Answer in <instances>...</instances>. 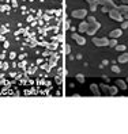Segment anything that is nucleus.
Listing matches in <instances>:
<instances>
[{"label":"nucleus","mask_w":128,"mask_h":134,"mask_svg":"<svg viewBox=\"0 0 128 134\" xmlns=\"http://www.w3.org/2000/svg\"><path fill=\"white\" fill-rule=\"evenodd\" d=\"M116 85L120 87L121 90H125L127 88V84L124 83V80H120V79H119V80H116Z\"/></svg>","instance_id":"nucleus-10"},{"label":"nucleus","mask_w":128,"mask_h":134,"mask_svg":"<svg viewBox=\"0 0 128 134\" xmlns=\"http://www.w3.org/2000/svg\"><path fill=\"white\" fill-rule=\"evenodd\" d=\"M71 16H72V18H79V19H82V18L87 16V12H86V10H75V11L71 12Z\"/></svg>","instance_id":"nucleus-4"},{"label":"nucleus","mask_w":128,"mask_h":134,"mask_svg":"<svg viewBox=\"0 0 128 134\" xmlns=\"http://www.w3.org/2000/svg\"><path fill=\"white\" fill-rule=\"evenodd\" d=\"M112 70H113L115 73H119V72H120V68H119L117 65H113V66H112Z\"/></svg>","instance_id":"nucleus-16"},{"label":"nucleus","mask_w":128,"mask_h":134,"mask_svg":"<svg viewBox=\"0 0 128 134\" xmlns=\"http://www.w3.org/2000/svg\"><path fill=\"white\" fill-rule=\"evenodd\" d=\"M125 81H128V77H127V79H125Z\"/></svg>","instance_id":"nucleus-20"},{"label":"nucleus","mask_w":128,"mask_h":134,"mask_svg":"<svg viewBox=\"0 0 128 134\" xmlns=\"http://www.w3.org/2000/svg\"><path fill=\"white\" fill-rule=\"evenodd\" d=\"M109 16L113 19V20H117V22H121L123 20V15H121V12H120L117 8H112L109 11Z\"/></svg>","instance_id":"nucleus-2"},{"label":"nucleus","mask_w":128,"mask_h":134,"mask_svg":"<svg viewBox=\"0 0 128 134\" xmlns=\"http://www.w3.org/2000/svg\"><path fill=\"white\" fill-rule=\"evenodd\" d=\"M109 93L116 95V93H117V87H110V88H109Z\"/></svg>","instance_id":"nucleus-12"},{"label":"nucleus","mask_w":128,"mask_h":134,"mask_svg":"<svg viewBox=\"0 0 128 134\" xmlns=\"http://www.w3.org/2000/svg\"><path fill=\"white\" fill-rule=\"evenodd\" d=\"M117 61L119 62H121V64H124V62H127L128 61V53H124V54H121L119 58H117Z\"/></svg>","instance_id":"nucleus-8"},{"label":"nucleus","mask_w":128,"mask_h":134,"mask_svg":"<svg viewBox=\"0 0 128 134\" xmlns=\"http://www.w3.org/2000/svg\"><path fill=\"white\" fill-rule=\"evenodd\" d=\"M87 27H89V23H87V22H82L81 25H79V29H78V30L81 31V33H86Z\"/></svg>","instance_id":"nucleus-7"},{"label":"nucleus","mask_w":128,"mask_h":134,"mask_svg":"<svg viewBox=\"0 0 128 134\" xmlns=\"http://www.w3.org/2000/svg\"><path fill=\"white\" fill-rule=\"evenodd\" d=\"M102 11H104V12H109V11H110V8H108L106 5H104V7H102Z\"/></svg>","instance_id":"nucleus-17"},{"label":"nucleus","mask_w":128,"mask_h":134,"mask_svg":"<svg viewBox=\"0 0 128 134\" xmlns=\"http://www.w3.org/2000/svg\"><path fill=\"white\" fill-rule=\"evenodd\" d=\"M100 88H101L102 91H105L106 93H108V91H109V87H108V85H105V84H102V85L100 87Z\"/></svg>","instance_id":"nucleus-15"},{"label":"nucleus","mask_w":128,"mask_h":134,"mask_svg":"<svg viewBox=\"0 0 128 134\" xmlns=\"http://www.w3.org/2000/svg\"><path fill=\"white\" fill-rule=\"evenodd\" d=\"M121 34H123V30L116 29V30H113V31H110L109 38H112V39H116V38H119V37H121Z\"/></svg>","instance_id":"nucleus-5"},{"label":"nucleus","mask_w":128,"mask_h":134,"mask_svg":"<svg viewBox=\"0 0 128 134\" xmlns=\"http://www.w3.org/2000/svg\"><path fill=\"white\" fill-rule=\"evenodd\" d=\"M76 80H78L79 83H83V81H85V76H83V75H76Z\"/></svg>","instance_id":"nucleus-14"},{"label":"nucleus","mask_w":128,"mask_h":134,"mask_svg":"<svg viewBox=\"0 0 128 134\" xmlns=\"http://www.w3.org/2000/svg\"><path fill=\"white\" fill-rule=\"evenodd\" d=\"M109 46L116 48V46H117V41H116V39H110V41H109Z\"/></svg>","instance_id":"nucleus-13"},{"label":"nucleus","mask_w":128,"mask_h":134,"mask_svg":"<svg viewBox=\"0 0 128 134\" xmlns=\"http://www.w3.org/2000/svg\"><path fill=\"white\" fill-rule=\"evenodd\" d=\"M123 3H128V0H123Z\"/></svg>","instance_id":"nucleus-19"},{"label":"nucleus","mask_w":128,"mask_h":134,"mask_svg":"<svg viewBox=\"0 0 128 134\" xmlns=\"http://www.w3.org/2000/svg\"><path fill=\"white\" fill-rule=\"evenodd\" d=\"M125 49H127L125 45H117V46H116V50H117V52H124Z\"/></svg>","instance_id":"nucleus-11"},{"label":"nucleus","mask_w":128,"mask_h":134,"mask_svg":"<svg viewBox=\"0 0 128 134\" xmlns=\"http://www.w3.org/2000/svg\"><path fill=\"white\" fill-rule=\"evenodd\" d=\"M90 90L93 91L94 95H100V87H97V84H91L90 85Z\"/></svg>","instance_id":"nucleus-9"},{"label":"nucleus","mask_w":128,"mask_h":134,"mask_svg":"<svg viewBox=\"0 0 128 134\" xmlns=\"http://www.w3.org/2000/svg\"><path fill=\"white\" fill-rule=\"evenodd\" d=\"M87 23H89V27H87V31L86 33L89 35H93L94 33H97V30L101 27L100 22H97L94 19V16H87Z\"/></svg>","instance_id":"nucleus-1"},{"label":"nucleus","mask_w":128,"mask_h":134,"mask_svg":"<svg viewBox=\"0 0 128 134\" xmlns=\"http://www.w3.org/2000/svg\"><path fill=\"white\" fill-rule=\"evenodd\" d=\"M93 43L97 46H108L109 39L108 38H93Z\"/></svg>","instance_id":"nucleus-3"},{"label":"nucleus","mask_w":128,"mask_h":134,"mask_svg":"<svg viewBox=\"0 0 128 134\" xmlns=\"http://www.w3.org/2000/svg\"><path fill=\"white\" fill-rule=\"evenodd\" d=\"M72 38L75 39V41H76L79 45H85V43H86V39H85L82 35H78V34L74 33V34H72Z\"/></svg>","instance_id":"nucleus-6"},{"label":"nucleus","mask_w":128,"mask_h":134,"mask_svg":"<svg viewBox=\"0 0 128 134\" xmlns=\"http://www.w3.org/2000/svg\"><path fill=\"white\" fill-rule=\"evenodd\" d=\"M121 27H123V29H127V27H128V20L123 22V25H121Z\"/></svg>","instance_id":"nucleus-18"}]
</instances>
